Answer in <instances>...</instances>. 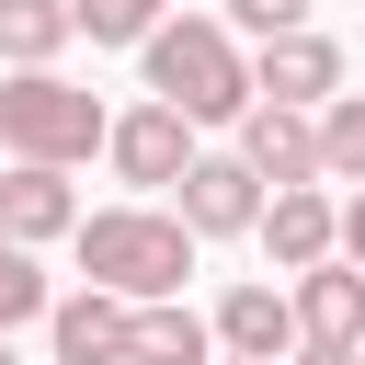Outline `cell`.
Segmentation results:
<instances>
[{
    "label": "cell",
    "instance_id": "15",
    "mask_svg": "<svg viewBox=\"0 0 365 365\" xmlns=\"http://www.w3.org/2000/svg\"><path fill=\"white\" fill-rule=\"evenodd\" d=\"M308 125H319V182H365V91H331Z\"/></svg>",
    "mask_w": 365,
    "mask_h": 365
},
{
    "label": "cell",
    "instance_id": "18",
    "mask_svg": "<svg viewBox=\"0 0 365 365\" xmlns=\"http://www.w3.org/2000/svg\"><path fill=\"white\" fill-rule=\"evenodd\" d=\"M217 23H228V34H251V46H262V34H297V23H308V0H228V11H217Z\"/></svg>",
    "mask_w": 365,
    "mask_h": 365
},
{
    "label": "cell",
    "instance_id": "2",
    "mask_svg": "<svg viewBox=\"0 0 365 365\" xmlns=\"http://www.w3.org/2000/svg\"><path fill=\"white\" fill-rule=\"evenodd\" d=\"M68 251H80V285H103V297H125V308L182 297V274H194V228H182L171 205H103V217L68 228Z\"/></svg>",
    "mask_w": 365,
    "mask_h": 365
},
{
    "label": "cell",
    "instance_id": "22",
    "mask_svg": "<svg viewBox=\"0 0 365 365\" xmlns=\"http://www.w3.org/2000/svg\"><path fill=\"white\" fill-rule=\"evenodd\" d=\"M354 354H365V342H354Z\"/></svg>",
    "mask_w": 365,
    "mask_h": 365
},
{
    "label": "cell",
    "instance_id": "10",
    "mask_svg": "<svg viewBox=\"0 0 365 365\" xmlns=\"http://www.w3.org/2000/svg\"><path fill=\"white\" fill-rule=\"evenodd\" d=\"M68 228H80V194H68V171H34V160H11V171H0V240L46 251V240H68Z\"/></svg>",
    "mask_w": 365,
    "mask_h": 365
},
{
    "label": "cell",
    "instance_id": "16",
    "mask_svg": "<svg viewBox=\"0 0 365 365\" xmlns=\"http://www.w3.org/2000/svg\"><path fill=\"white\" fill-rule=\"evenodd\" d=\"M171 23V0H68V34H91V46H148Z\"/></svg>",
    "mask_w": 365,
    "mask_h": 365
},
{
    "label": "cell",
    "instance_id": "17",
    "mask_svg": "<svg viewBox=\"0 0 365 365\" xmlns=\"http://www.w3.org/2000/svg\"><path fill=\"white\" fill-rule=\"evenodd\" d=\"M57 297H46V274H34V251L23 240H0V331H23V319H46Z\"/></svg>",
    "mask_w": 365,
    "mask_h": 365
},
{
    "label": "cell",
    "instance_id": "8",
    "mask_svg": "<svg viewBox=\"0 0 365 365\" xmlns=\"http://www.w3.org/2000/svg\"><path fill=\"white\" fill-rule=\"evenodd\" d=\"M240 160H251V182H262V194L319 182V125H308V114H285V103H251V114H240Z\"/></svg>",
    "mask_w": 365,
    "mask_h": 365
},
{
    "label": "cell",
    "instance_id": "5",
    "mask_svg": "<svg viewBox=\"0 0 365 365\" xmlns=\"http://www.w3.org/2000/svg\"><path fill=\"white\" fill-rule=\"evenodd\" d=\"M171 194H182L171 217H182L194 240H251V228H262V182H251L240 148H194V171H182Z\"/></svg>",
    "mask_w": 365,
    "mask_h": 365
},
{
    "label": "cell",
    "instance_id": "3",
    "mask_svg": "<svg viewBox=\"0 0 365 365\" xmlns=\"http://www.w3.org/2000/svg\"><path fill=\"white\" fill-rule=\"evenodd\" d=\"M103 103L68 80V68H11L0 80V160H34V171H68V160H91L103 148Z\"/></svg>",
    "mask_w": 365,
    "mask_h": 365
},
{
    "label": "cell",
    "instance_id": "7",
    "mask_svg": "<svg viewBox=\"0 0 365 365\" xmlns=\"http://www.w3.org/2000/svg\"><path fill=\"white\" fill-rule=\"evenodd\" d=\"M285 308H297V342H319V354H354L365 342V274L331 251V262H308L297 285H285Z\"/></svg>",
    "mask_w": 365,
    "mask_h": 365
},
{
    "label": "cell",
    "instance_id": "1",
    "mask_svg": "<svg viewBox=\"0 0 365 365\" xmlns=\"http://www.w3.org/2000/svg\"><path fill=\"white\" fill-rule=\"evenodd\" d=\"M137 68H148V103H171L182 125H240V114H251V46H240L217 11L160 23V34L137 46Z\"/></svg>",
    "mask_w": 365,
    "mask_h": 365
},
{
    "label": "cell",
    "instance_id": "14",
    "mask_svg": "<svg viewBox=\"0 0 365 365\" xmlns=\"http://www.w3.org/2000/svg\"><path fill=\"white\" fill-rule=\"evenodd\" d=\"M68 0H0V68H57Z\"/></svg>",
    "mask_w": 365,
    "mask_h": 365
},
{
    "label": "cell",
    "instance_id": "19",
    "mask_svg": "<svg viewBox=\"0 0 365 365\" xmlns=\"http://www.w3.org/2000/svg\"><path fill=\"white\" fill-rule=\"evenodd\" d=\"M331 251H342V262H354V274H365V182H354V194H342V217H331Z\"/></svg>",
    "mask_w": 365,
    "mask_h": 365
},
{
    "label": "cell",
    "instance_id": "20",
    "mask_svg": "<svg viewBox=\"0 0 365 365\" xmlns=\"http://www.w3.org/2000/svg\"><path fill=\"white\" fill-rule=\"evenodd\" d=\"M297 365H365V354H319V342H297Z\"/></svg>",
    "mask_w": 365,
    "mask_h": 365
},
{
    "label": "cell",
    "instance_id": "21",
    "mask_svg": "<svg viewBox=\"0 0 365 365\" xmlns=\"http://www.w3.org/2000/svg\"><path fill=\"white\" fill-rule=\"evenodd\" d=\"M0 365H11V331H0Z\"/></svg>",
    "mask_w": 365,
    "mask_h": 365
},
{
    "label": "cell",
    "instance_id": "12",
    "mask_svg": "<svg viewBox=\"0 0 365 365\" xmlns=\"http://www.w3.org/2000/svg\"><path fill=\"white\" fill-rule=\"evenodd\" d=\"M125 297H103V285H80V297H57L46 308V342H57V365H125Z\"/></svg>",
    "mask_w": 365,
    "mask_h": 365
},
{
    "label": "cell",
    "instance_id": "13",
    "mask_svg": "<svg viewBox=\"0 0 365 365\" xmlns=\"http://www.w3.org/2000/svg\"><path fill=\"white\" fill-rule=\"evenodd\" d=\"M125 365H217V331L182 308V297H148L125 319Z\"/></svg>",
    "mask_w": 365,
    "mask_h": 365
},
{
    "label": "cell",
    "instance_id": "4",
    "mask_svg": "<svg viewBox=\"0 0 365 365\" xmlns=\"http://www.w3.org/2000/svg\"><path fill=\"white\" fill-rule=\"evenodd\" d=\"M331 91H342V46H331L319 23H297V34H262V46H251V103L319 114Z\"/></svg>",
    "mask_w": 365,
    "mask_h": 365
},
{
    "label": "cell",
    "instance_id": "6",
    "mask_svg": "<svg viewBox=\"0 0 365 365\" xmlns=\"http://www.w3.org/2000/svg\"><path fill=\"white\" fill-rule=\"evenodd\" d=\"M103 160H114V182L171 194V182L194 171V125H182L171 103H137V114H114V125H103Z\"/></svg>",
    "mask_w": 365,
    "mask_h": 365
},
{
    "label": "cell",
    "instance_id": "11",
    "mask_svg": "<svg viewBox=\"0 0 365 365\" xmlns=\"http://www.w3.org/2000/svg\"><path fill=\"white\" fill-rule=\"evenodd\" d=\"M331 217H342V205H331L319 182H285V194H262V228H251V240H262L285 274H308V262H331Z\"/></svg>",
    "mask_w": 365,
    "mask_h": 365
},
{
    "label": "cell",
    "instance_id": "9",
    "mask_svg": "<svg viewBox=\"0 0 365 365\" xmlns=\"http://www.w3.org/2000/svg\"><path fill=\"white\" fill-rule=\"evenodd\" d=\"M205 331H217L228 365H274V354H297V308H285V285H228Z\"/></svg>",
    "mask_w": 365,
    "mask_h": 365
},
{
    "label": "cell",
    "instance_id": "23",
    "mask_svg": "<svg viewBox=\"0 0 365 365\" xmlns=\"http://www.w3.org/2000/svg\"><path fill=\"white\" fill-rule=\"evenodd\" d=\"M217 365H228V354H217Z\"/></svg>",
    "mask_w": 365,
    "mask_h": 365
}]
</instances>
